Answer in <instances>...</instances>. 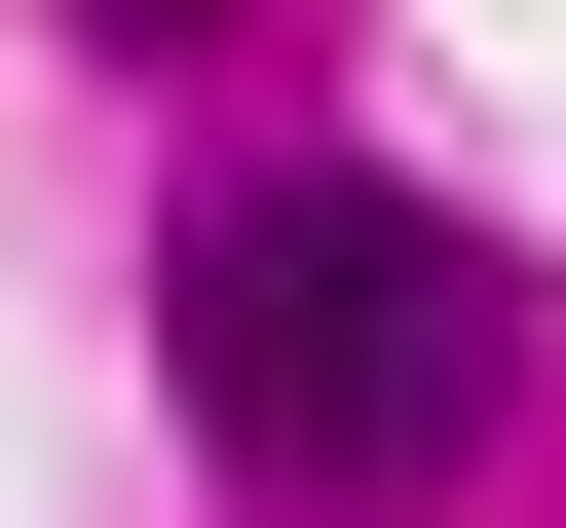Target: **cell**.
I'll return each instance as SVG.
<instances>
[{
  "instance_id": "1",
  "label": "cell",
  "mask_w": 566,
  "mask_h": 528,
  "mask_svg": "<svg viewBox=\"0 0 566 528\" xmlns=\"http://www.w3.org/2000/svg\"><path fill=\"white\" fill-rule=\"evenodd\" d=\"M189 453H227V528H453L528 453V264L378 151L189 189Z\"/></svg>"
},
{
  "instance_id": "2",
  "label": "cell",
  "mask_w": 566,
  "mask_h": 528,
  "mask_svg": "<svg viewBox=\"0 0 566 528\" xmlns=\"http://www.w3.org/2000/svg\"><path fill=\"white\" fill-rule=\"evenodd\" d=\"M114 39H189V0H114Z\"/></svg>"
}]
</instances>
